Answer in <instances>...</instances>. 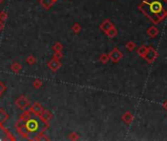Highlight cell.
Here are the masks:
<instances>
[{
	"instance_id": "6da1fadb",
	"label": "cell",
	"mask_w": 167,
	"mask_h": 141,
	"mask_svg": "<svg viewBox=\"0 0 167 141\" xmlns=\"http://www.w3.org/2000/svg\"><path fill=\"white\" fill-rule=\"evenodd\" d=\"M18 122L22 124L28 132V140H32L35 136L44 133V131L48 130L49 127L48 122H45L44 120L40 118V116L32 114L30 111H24Z\"/></svg>"
},
{
	"instance_id": "7a4b0ae2",
	"label": "cell",
	"mask_w": 167,
	"mask_h": 141,
	"mask_svg": "<svg viewBox=\"0 0 167 141\" xmlns=\"http://www.w3.org/2000/svg\"><path fill=\"white\" fill-rule=\"evenodd\" d=\"M139 9L153 24H159L167 16V0H143Z\"/></svg>"
},
{
	"instance_id": "3957f363",
	"label": "cell",
	"mask_w": 167,
	"mask_h": 141,
	"mask_svg": "<svg viewBox=\"0 0 167 141\" xmlns=\"http://www.w3.org/2000/svg\"><path fill=\"white\" fill-rule=\"evenodd\" d=\"M15 104L16 106L20 108L21 110H28L29 109V107L31 106V102L28 100V98L27 97H25L24 95H22V96H20L17 100L15 101Z\"/></svg>"
},
{
	"instance_id": "277c9868",
	"label": "cell",
	"mask_w": 167,
	"mask_h": 141,
	"mask_svg": "<svg viewBox=\"0 0 167 141\" xmlns=\"http://www.w3.org/2000/svg\"><path fill=\"white\" fill-rule=\"evenodd\" d=\"M144 58L145 59V61L148 62V64H152L154 62V60L157 58V52L154 50L152 47H148L147 52H145Z\"/></svg>"
},
{
	"instance_id": "5b68a950",
	"label": "cell",
	"mask_w": 167,
	"mask_h": 141,
	"mask_svg": "<svg viewBox=\"0 0 167 141\" xmlns=\"http://www.w3.org/2000/svg\"><path fill=\"white\" fill-rule=\"evenodd\" d=\"M108 56H109V59L113 62V63H118V62L122 59L123 54L118 48H114L113 50L108 54Z\"/></svg>"
},
{
	"instance_id": "8992f818",
	"label": "cell",
	"mask_w": 167,
	"mask_h": 141,
	"mask_svg": "<svg viewBox=\"0 0 167 141\" xmlns=\"http://www.w3.org/2000/svg\"><path fill=\"white\" fill-rule=\"evenodd\" d=\"M25 111H30V112H32V114L37 115V116H40V114L43 113V107L40 105V103L35 102L32 105L31 104V106L29 107L28 110H25Z\"/></svg>"
},
{
	"instance_id": "52a82bcc",
	"label": "cell",
	"mask_w": 167,
	"mask_h": 141,
	"mask_svg": "<svg viewBox=\"0 0 167 141\" xmlns=\"http://www.w3.org/2000/svg\"><path fill=\"white\" fill-rule=\"evenodd\" d=\"M61 66L62 64H61L60 60H56V59H54V58H52V59L47 63V67L51 70L52 72H57V70L61 68Z\"/></svg>"
},
{
	"instance_id": "ba28073f",
	"label": "cell",
	"mask_w": 167,
	"mask_h": 141,
	"mask_svg": "<svg viewBox=\"0 0 167 141\" xmlns=\"http://www.w3.org/2000/svg\"><path fill=\"white\" fill-rule=\"evenodd\" d=\"M114 27V25L112 24L109 20H105L104 22H102L101 23V25H100V27H99V28L102 31H104V32H107L108 31L110 30V28H112Z\"/></svg>"
},
{
	"instance_id": "9c48e42d",
	"label": "cell",
	"mask_w": 167,
	"mask_h": 141,
	"mask_svg": "<svg viewBox=\"0 0 167 141\" xmlns=\"http://www.w3.org/2000/svg\"><path fill=\"white\" fill-rule=\"evenodd\" d=\"M52 117H53V116L51 114V112L48 111V110H45V109H43V113L40 114V118L43 120H44L45 122H49L50 120L52 119Z\"/></svg>"
},
{
	"instance_id": "30bf717a",
	"label": "cell",
	"mask_w": 167,
	"mask_h": 141,
	"mask_svg": "<svg viewBox=\"0 0 167 141\" xmlns=\"http://www.w3.org/2000/svg\"><path fill=\"white\" fill-rule=\"evenodd\" d=\"M54 0H39V3H40V5L43 6L45 10H48L51 8V6L54 4Z\"/></svg>"
},
{
	"instance_id": "8fae6325",
	"label": "cell",
	"mask_w": 167,
	"mask_h": 141,
	"mask_svg": "<svg viewBox=\"0 0 167 141\" xmlns=\"http://www.w3.org/2000/svg\"><path fill=\"white\" fill-rule=\"evenodd\" d=\"M122 120L123 121L126 123L127 124H130L132 122H133V120H134V117H133V115L130 113V112H126L123 116H122Z\"/></svg>"
},
{
	"instance_id": "7c38bea8",
	"label": "cell",
	"mask_w": 167,
	"mask_h": 141,
	"mask_svg": "<svg viewBox=\"0 0 167 141\" xmlns=\"http://www.w3.org/2000/svg\"><path fill=\"white\" fill-rule=\"evenodd\" d=\"M8 118H9V116L6 113V111L1 108V109H0V126L6 122Z\"/></svg>"
},
{
	"instance_id": "4fadbf2b",
	"label": "cell",
	"mask_w": 167,
	"mask_h": 141,
	"mask_svg": "<svg viewBox=\"0 0 167 141\" xmlns=\"http://www.w3.org/2000/svg\"><path fill=\"white\" fill-rule=\"evenodd\" d=\"M148 34L150 37H155L158 34V30L154 26H152L148 30Z\"/></svg>"
},
{
	"instance_id": "5bb4252c",
	"label": "cell",
	"mask_w": 167,
	"mask_h": 141,
	"mask_svg": "<svg viewBox=\"0 0 167 141\" xmlns=\"http://www.w3.org/2000/svg\"><path fill=\"white\" fill-rule=\"evenodd\" d=\"M50 138L48 137V136H46V135L43 134V133L36 135V136H35V137L32 138V140H35V141H47Z\"/></svg>"
},
{
	"instance_id": "9a60e30c",
	"label": "cell",
	"mask_w": 167,
	"mask_h": 141,
	"mask_svg": "<svg viewBox=\"0 0 167 141\" xmlns=\"http://www.w3.org/2000/svg\"><path fill=\"white\" fill-rule=\"evenodd\" d=\"M11 70H13L14 73L18 74L22 70V66H21V64H19V63H13L11 65Z\"/></svg>"
},
{
	"instance_id": "2e32d148",
	"label": "cell",
	"mask_w": 167,
	"mask_h": 141,
	"mask_svg": "<svg viewBox=\"0 0 167 141\" xmlns=\"http://www.w3.org/2000/svg\"><path fill=\"white\" fill-rule=\"evenodd\" d=\"M105 34L108 35V37H110V38H113V37H115L117 35V30H116V28L113 27L112 28H110V30L108 31L107 32H105Z\"/></svg>"
},
{
	"instance_id": "e0dca14e",
	"label": "cell",
	"mask_w": 167,
	"mask_h": 141,
	"mask_svg": "<svg viewBox=\"0 0 167 141\" xmlns=\"http://www.w3.org/2000/svg\"><path fill=\"white\" fill-rule=\"evenodd\" d=\"M147 49H148V47H145V46H144V45H141V47L138 48V51H137L138 55L144 58V56H145V52H147Z\"/></svg>"
},
{
	"instance_id": "ac0fdd59",
	"label": "cell",
	"mask_w": 167,
	"mask_h": 141,
	"mask_svg": "<svg viewBox=\"0 0 167 141\" xmlns=\"http://www.w3.org/2000/svg\"><path fill=\"white\" fill-rule=\"evenodd\" d=\"M52 49L54 50V52H62V50H63V45L60 42H57L52 46Z\"/></svg>"
},
{
	"instance_id": "d6986e66",
	"label": "cell",
	"mask_w": 167,
	"mask_h": 141,
	"mask_svg": "<svg viewBox=\"0 0 167 141\" xmlns=\"http://www.w3.org/2000/svg\"><path fill=\"white\" fill-rule=\"evenodd\" d=\"M108 60H109V56L107 55V54H101V55L99 56V61L100 63L102 64H106Z\"/></svg>"
},
{
	"instance_id": "ffe728a7",
	"label": "cell",
	"mask_w": 167,
	"mask_h": 141,
	"mask_svg": "<svg viewBox=\"0 0 167 141\" xmlns=\"http://www.w3.org/2000/svg\"><path fill=\"white\" fill-rule=\"evenodd\" d=\"M72 31H73V32H75V34H79V32H80V31H82V27H81L78 23H76V24L73 25Z\"/></svg>"
},
{
	"instance_id": "44dd1931",
	"label": "cell",
	"mask_w": 167,
	"mask_h": 141,
	"mask_svg": "<svg viewBox=\"0 0 167 141\" xmlns=\"http://www.w3.org/2000/svg\"><path fill=\"white\" fill-rule=\"evenodd\" d=\"M32 85H33V87L35 88L39 89V88L41 87V86H43V81H41L40 80H36L35 81L32 82Z\"/></svg>"
},
{
	"instance_id": "7402d4cb",
	"label": "cell",
	"mask_w": 167,
	"mask_h": 141,
	"mask_svg": "<svg viewBox=\"0 0 167 141\" xmlns=\"http://www.w3.org/2000/svg\"><path fill=\"white\" fill-rule=\"evenodd\" d=\"M126 48L129 51H133L134 49L136 48V44L134 43L133 41H129V42H127V44H126Z\"/></svg>"
},
{
	"instance_id": "603a6c76",
	"label": "cell",
	"mask_w": 167,
	"mask_h": 141,
	"mask_svg": "<svg viewBox=\"0 0 167 141\" xmlns=\"http://www.w3.org/2000/svg\"><path fill=\"white\" fill-rule=\"evenodd\" d=\"M27 63L29 64V65H33V64H36V58L33 57L32 55H30L28 58H27Z\"/></svg>"
},
{
	"instance_id": "cb8c5ba5",
	"label": "cell",
	"mask_w": 167,
	"mask_h": 141,
	"mask_svg": "<svg viewBox=\"0 0 167 141\" xmlns=\"http://www.w3.org/2000/svg\"><path fill=\"white\" fill-rule=\"evenodd\" d=\"M68 138L70 140H78L79 138H80V136H79V134L77 133V132H71V133L69 134Z\"/></svg>"
},
{
	"instance_id": "d4e9b609",
	"label": "cell",
	"mask_w": 167,
	"mask_h": 141,
	"mask_svg": "<svg viewBox=\"0 0 167 141\" xmlns=\"http://www.w3.org/2000/svg\"><path fill=\"white\" fill-rule=\"evenodd\" d=\"M7 13L6 12H4V11H2V12H0V21H1V22H5V21L7 20Z\"/></svg>"
},
{
	"instance_id": "484cf974",
	"label": "cell",
	"mask_w": 167,
	"mask_h": 141,
	"mask_svg": "<svg viewBox=\"0 0 167 141\" xmlns=\"http://www.w3.org/2000/svg\"><path fill=\"white\" fill-rule=\"evenodd\" d=\"M53 58L54 59H56V60H60L63 58V53L62 52H55L54 53V55H53Z\"/></svg>"
},
{
	"instance_id": "4316f807",
	"label": "cell",
	"mask_w": 167,
	"mask_h": 141,
	"mask_svg": "<svg viewBox=\"0 0 167 141\" xmlns=\"http://www.w3.org/2000/svg\"><path fill=\"white\" fill-rule=\"evenodd\" d=\"M5 90H6V85L4 84L2 81H0V97H1V95Z\"/></svg>"
},
{
	"instance_id": "83f0119b",
	"label": "cell",
	"mask_w": 167,
	"mask_h": 141,
	"mask_svg": "<svg viewBox=\"0 0 167 141\" xmlns=\"http://www.w3.org/2000/svg\"><path fill=\"white\" fill-rule=\"evenodd\" d=\"M3 28H4V23H3V22H1V21H0V32L2 31Z\"/></svg>"
},
{
	"instance_id": "f1b7e54d",
	"label": "cell",
	"mask_w": 167,
	"mask_h": 141,
	"mask_svg": "<svg viewBox=\"0 0 167 141\" xmlns=\"http://www.w3.org/2000/svg\"><path fill=\"white\" fill-rule=\"evenodd\" d=\"M163 107H164V108H165V109L167 110V101H166V102L164 103V104H163Z\"/></svg>"
},
{
	"instance_id": "f546056e",
	"label": "cell",
	"mask_w": 167,
	"mask_h": 141,
	"mask_svg": "<svg viewBox=\"0 0 167 141\" xmlns=\"http://www.w3.org/2000/svg\"><path fill=\"white\" fill-rule=\"evenodd\" d=\"M2 2H3V0H0V4H1Z\"/></svg>"
},
{
	"instance_id": "4dcf8cb0",
	"label": "cell",
	"mask_w": 167,
	"mask_h": 141,
	"mask_svg": "<svg viewBox=\"0 0 167 141\" xmlns=\"http://www.w3.org/2000/svg\"><path fill=\"white\" fill-rule=\"evenodd\" d=\"M54 1H57V0H54Z\"/></svg>"
}]
</instances>
